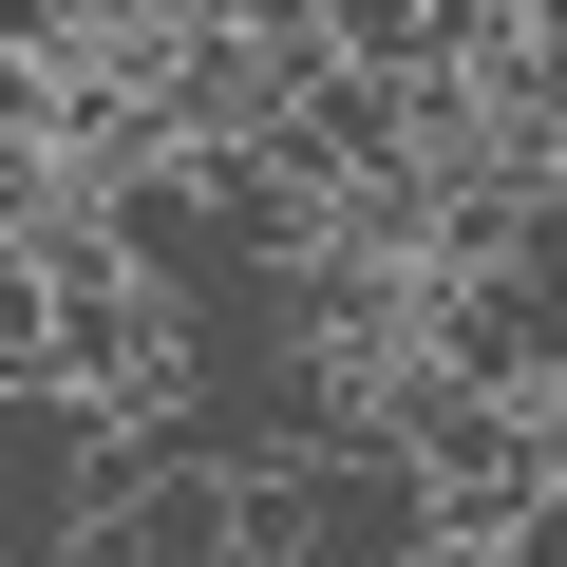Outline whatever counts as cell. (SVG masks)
I'll list each match as a JSON object with an SVG mask.
<instances>
[{
  "mask_svg": "<svg viewBox=\"0 0 567 567\" xmlns=\"http://www.w3.org/2000/svg\"><path fill=\"white\" fill-rule=\"evenodd\" d=\"M398 548H435V492L379 416H322L246 473V567H398Z\"/></svg>",
  "mask_w": 567,
  "mask_h": 567,
  "instance_id": "1",
  "label": "cell"
},
{
  "mask_svg": "<svg viewBox=\"0 0 567 567\" xmlns=\"http://www.w3.org/2000/svg\"><path fill=\"white\" fill-rule=\"evenodd\" d=\"M246 20H265V39H303V20H322V0H246Z\"/></svg>",
  "mask_w": 567,
  "mask_h": 567,
  "instance_id": "3",
  "label": "cell"
},
{
  "mask_svg": "<svg viewBox=\"0 0 567 567\" xmlns=\"http://www.w3.org/2000/svg\"><path fill=\"white\" fill-rule=\"evenodd\" d=\"M133 20H171V39H189V20H246V0H133Z\"/></svg>",
  "mask_w": 567,
  "mask_h": 567,
  "instance_id": "2",
  "label": "cell"
}]
</instances>
